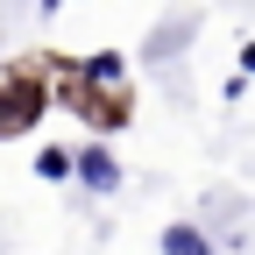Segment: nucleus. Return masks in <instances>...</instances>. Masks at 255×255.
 <instances>
[{
    "mask_svg": "<svg viewBox=\"0 0 255 255\" xmlns=\"http://www.w3.org/2000/svg\"><path fill=\"white\" fill-rule=\"evenodd\" d=\"M78 177H85L92 191H114V177H121V170H114V156H100V149H85V156H78Z\"/></svg>",
    "mask_w": 255,
    "mask_h": 255,
    "instance_id": "f257e3e1",
    "label": "nucleus"
},
{
    "mask_svg": "<svg viewBox=\"0 0 255 255\" xmlns=\"http://www.w3.org/2000/svg\"><path fill=\"white\" fill-rule=\"evenodd\" d=\"M163 255H213V248H206L199 227H170V234H163Z\"/></svg>",
    "mask_w": 255,
    "mask_h": 255,
    "instance_id": "f03ea898",
    "label": "nucleus"
},
{
    "mask_svg": "<svg viewBox=\"0 0 255 255\" xmlns=\"http://www.w3.org/2000/svg\"><path fill=\"white\" fill-rule=\"evenodd\" d=\"M248 71H255V43H248Z\"/></svg>",
    "mask_w": 255,
    "mask_h": 255,
    "instance_id": "7ed1b4c3",
    "label": "nucleus"
}]
</instances>
